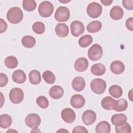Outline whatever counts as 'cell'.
Segmentation results:
<instances>
[{
    "mask_svg": "<svg viewBox=\"0 0 133 133\" xmlns=\"http://www.w3.org/2000/svg\"><path fill=\"white\" fill-rule=\"evenodd\" d=\"M123 6L127 10H132L133 1L132 0H123L122 1Z\"/></svg>",
    "mask_w": 133,
    "mask_h": 133,
    "instance_id": "38",
    "label": "cell"
},
{
    "mask_svg": "<svg viewBox=\"0 0 133 133\" xmlns=\"http://www.w3.org/2000/svg\"><path fill=\"white\" fill-rule=\"evenodd\" d=\"M93 38L90 35H85L82 36L78 40V44L80 47L85 48L89 46L92 42Z\"/></svg>",
    "mask_w": 133,
    "mask_h": 133,
    "instance_id": "30",
    "label": "cell"
},
{
    "mask_svg": "<svg viewBox=\"0 0 133 133\" xmlns=\"http://www.w3.org/2000/svg\"><path fill=\"white\" fill-rule=\"evenodd\" d=\"M128 98H129L130 101H132V89L130 90L129 92L128 93Z\"/></svg>",
    "mask_w": 133,
    "mask_h": 133,
    "instance_id": "43",
    "label": "cell"
},
{
    "mask_svg": "<svg viewBox=\"0 0 133 133\" xmlns=\"http://www.w3.org/2000/svg\"><path fill=\"white\" fill-rule=\"evenodd\" d=\"M71 105L75 109H80L85 104V99L81 95L75 94L72 96L70 100Z\"/></svg>",
    "mask_w": 133,
    "mask_h": 133,
    "instance_id": "12",
    "label": "cell"
},
{
    "mask_svg": "<svg viewBox=\"0 0 133 133\" xmlns=\"http://www.w3.org/2000/svg\"><path fill=\"white\" fill-rule=\"evenodd\" d=\"M88 61L85 57L78 58L74 63V68L75 70L79 72H82L87 70L88 66Z\"/></svg>",
    "mask_w": 133,
    "mask_h": 133,
    "instance_id": "13",
    "label": "cell"
},
{
    "mask_svg": "<svg viewBox=\"0 0 133 133\" xmlns=\"http://www.w3.org/2000/svg\"><path fill=\"white\" fill-rule=\"evenodd\" d=\"M36 103L42 109H45L48 108L49 105V101L48 99L43 96H39L36 100Z\"/></svg>",
    "mask_w": 133,
    "mask_h": 133,
    "instance_id": "35",
    "label": "cell"
},
{
    "mask_svg": "<svg viewBox=\"0 0 133 133\" xmlns=\"http://www.w3.org/2000/svg\"><path fill=\"white\" fill-rule=\"evenodd\" d=\"M23 8L28 11H32L35 9L36 3L34 0H24L22 2Z\"/></svg>",
    "mask_w": 133,
    "mask_h": 133,
    "instance_id": "33",
    "label": "cell"
},
{
    "mask_svg": "<svg viewBox=\"0 0 133 133\" xmlns=\"http://www.w3.org/2000/svg\"><path fill=\"white\" fill-rule=\"evenodd\" d=\"M12 78L14 82L18 84H23L26 79L25 73L22 70H17L12 74Z\"/></svg>",
    "mask_w": 133,
    "mask_h": 133,
    "instance_id": "20",
    "label": "cell"
},
{
    "mask_svg": "<svg viewBox=\"0 0 133 133\" xmlns=\"http://www.w3.org/2000/svg\"><path fill=\"white\" fill-rule=\"evenodd\" d=\"M125 65L119 60L113 61L110 65V70L112 73L115 74H120L125 71Z\"/></svg>",
    "mask_w": 133,
    "mask_h": 133,
    "instance_id": "17",
    "label": "cell"
},
{
    "mask_svg": "<svg viewBox=\"0 0 133 133\" xmlns=\"http://www.w3.org/2000/svg\"><path fill=\"white\" fill-rule=\"evenodd\" d=\"M8 81L7 75L3 73H0V87H3L5 86Z\"/></svg>",
    "mask_w": 133,
    "mask_h": 133,
    "instance_id": "37",
    "label": "cell"
},
{
    "mask_svg": "<svg viewBox=\"0 0 133 133\" xmlns=\"http://www.w3.org/2000/svg\"><path fill=\"white\" fill-rule=\"evenodd\" d=\"M9 99L14 104H19L21 103L24 98V92L19 88H13L9 92Z\"/></svg>",
    "mask_w": 133,
    "mask_h": 133,
    "instance_id": "7",
    "label": "cell"
},
{
    "mask_svg": "<svg viewBox=\"0 0 133 133\" xmlns=\"http://www.w3.org/2000/svg\"><path fill=\"white\" fill-rule=\"evenodd\" d=\"M128 107L127 101L123 98L116 100L114 108L113 110L117 112H122L126 110Z\"/></svg>",
    "mask_w": 133,
    "mask_h": 133,
    "instance_id": "31",
    "label": "cell"
},
{
    "mask_svg": "<svg viewBox=\"0 0 133 133\" xmlns=\"http://www.w3.org/2000/svg\"><path fill=\"white\" fill-rule=\"evenodd\" d=\"M55 32L58 37L64 38L69 34V27L65 23H58L55 27Z\"/></svg>",
    "mask_w": 133,
    "mask_h": 133,
    "instance_id": "15",
    "label": "cell"
},
{
    "mask_svg": "<svg viewBox=\"0 0 133 133\" xmlns=\"http://www.w3.org/2000/svg\"><path fill=\"white\" fill-rule=\"evenodd\" d=\"M125 25L128 30L132 31H133V18L130 17L128 18L125 22Z\"/></svg>",
    "mask_w": 133,
    "mask_h": 133,
    "instance_id": "40",
    "label": "cell"
},
{
    "mask_svg": "<svg viewBox=\"0 0 133 133\" xmlns=\"http://www.w3.org/2000/svg\"><path fill=\"white\" fill-rule=\"evenodd\" d=\"M111 96L115 98H118L122 96L123 90L121 87L118 85H112L109 89Z\"/></svg>",
    "mask_w": 133,
    "mask_h": 133,
    "instance_id": "28",
    "label": "cell"
},
{
    "mask_svg": "<svg viewBox=\"0 0 133 133\" xmlns=\"http://www.w3.org/2000/svg\"><path fill=\"white\" fill-rule=\"evenodd\" d=\"M91 90L96 94H103L106 89L107 84L105 81L101 78L94 79L90 84Z\"/></svg>",
    "mask_w": 133,
    "mask_h": 133,
    "instance_id": "3",
    "label": "cell"
},
{
    "mask_svg": "<svg viewBox=\"0 0 133 133\" xmlns=\"http://www.w3.org/2000/svg\"><path fill=\"white\" fill-rule=\"evenodd\" d=\"M70 16V10L65 6L59 7L55 14V18L58 22H65L69 19Z\"/></svg>",
    "mask_w": 133,
    "mask_h": 133,
    "instance_id": "6",
    "label": "cell"
},
{
    "mask_svg": "<svg viewBox=\"0 0 133 133\" xmlns=\"http://www.w3.org/2000/svg\"><path fill=\"white\" fill-rule=\"evenodd\" d=\"M124 15V10L122 7L119 6H114L110 10V17L114 20L121 19Z\"/></svg>",
    "mask_w": 133,
    "mask_h": 133,
    "instance_id": "18",
    "label": "cell"
},
{
    "mask_svg": "<svg viewBox=\"0 0 133 133\" xmlns=\"http://www.w3.org/2000/svg\"><path fill=\"white\" fill-rule=\"evenodd\" d=\"M102 28V23L98 20L90 22L87 25V30L89 33H94L99 32Z\"/></svg>",
    "mask_w": 133,
    "mask_h": 133,
    "instance_id": "25",
    "label": "cell"
},
{
    "mask_svg": "<svg viewBox=\"0 0 133 133\" xmlns=\"http://www.w3.org/2000/svg\"><path fill=\"white\" fill-rule=\"evenodd\" d=\"M5 64L9 69H15L18 65V60L14 56H9L7 57L4 61Z\"/></svg>",
    "mask_w": 133,
    "mask_h": 133,
    "instance_id": "29",
    "label": "cell"
},
{
    "mask_svg": "<svg viewBox=\"0 0 133 133\" xmlns=\"http://www.w3.org/2000/svg\"><path fill=\"white\" fill-rule=\"evenodd\" d=\"M64 94L63 88L59 85H54L52 86L49 90V95L51 98L54 99L61 98Z\"/></svg>",
    "mask_w": 133,
    "mask_h": 133,
    "instance_id": "16",
    "label": "cell"
},
{
    "mask_svg": "<svg viewBox=\"0 0 133 133\" xmlns=\"http://www.w3.org/2000/svg\"><path fill=\"white\" fill-rule=\"evenodd\" d=\"M101 2L103 5L105 6H108L111 4V3L113 2V0H102L101 1Z\"/></svg>",
    "mask_w": 133,
    "mask_h": 133,
    "instance_id": "42",
    "label": "cell"
},
{
    "mask_svg": "<svg viewBox=\"0 0 133 133\" xmlns=\"http://www.w3.org/2000/svg\"><path fill=\"white\" fill-rule=\"evenodd\" d=\"M127 116L123 113L115 114L111 117V122L115 126H121L127 122Z\"/></svg>",
    "mask_w": 133,
    "mask_h": 133,
    "instance_id": "19",
    "label": "cell"
},
{
    "mask_svg": "<svg viewBox=\"0 0 133 133\" xmlns=\"http://www.w3.org/2000/svg\"><path fill=\"white\" fill-rule=\"evenodd\" d=\"M105 67L102 63H96L92 65L90 68L91 73L96 76H101L105 72Z\"/></svg>",
    "mask_w": 133,
    "mask_h": 133,
    "instance_id": "23",
    "label": "cell"
},
{
    "mask_svg": "<svg viewBox=\"0 0 133 133\" xmlns=\"http://www.w3.org/2000/svg\"><path fill=\"white\" fill-rule=\"evenodd\" d=\"M69 132V131H68L67 130H65V129H60L59 130H57V132Z\"/></svg>",
    "mask_w": 133,
    "mask_h": 133,
    "instance_id": "44",
    "label": "cell"
},
{
    "mask_svg": "<svg viewBox=\"0 0 133 133\" xmlns=\"http://www.w3.org/2000/svg\"><path fill=\"white\" fill-rule=\"evenodd\" d=\"M116 100H115L110 96H107L103 98L101 101L102 107L107 110H113L116 103Z\"/></svg>",
    "mask_w": 133,
    "mask_h": 133,
    "instance_id": "21",
    "label": "cell"
},
{
    "mask_svg": "<svg viewBox=\"0 0 133 133\" xmlns=\"http://www.w3.org/2000/svg\"><path fill=\"white\" fill-rule=\"evenodd\" d=\"M61 116L63 121L66 123H72L75 119L76 114L71 108H65L61 113Z\"/></svg>",
    "mask_w": 133,
    "mask_h": 133,
    "instance_id": "10",
    "label": "cell"
},
{
    "mask_svg": "<svg viewBox=\"0 0 133 133\" xmlns=\"http://www.w3.org/2000/svg\"><path fill=\"white\" fill-rule=\"evenodd\" d=\"M73 133H88V131L87 129L84 126H77L75 127L73 130H72Z\"/></svg>",
    "mask_w": 133,
    "mask_h": 133,
    "instance_id": "39",
    "label": "cell"
},
{
    "mask_svg": "<svg viewBox=\"0 0 133 133\" xmlns=\"http://www.w3.org/2000/svg\"><path fill=\"white\" fill-rule=\"evenodd\" d=\"M86 12L90 17L97 18L101 15L102 7L99 3L97 2H92L87 6Z\"/></svg>",
    "mask_w": 133,
    "mask_h": 133,
    "instance_id": "5",
    "label": "cell"
},
{
    "mask_svg": "<svg viewBox=\"0 0 133 133\" xmlns=\"http://www.w3.org/2000/svg\"><path fill=\"white\" fill-rule=\"evenodd\" d=\"M85 81L83 77L77 76L75 77L72 82V87L76 91H81L85 87Z\"/></svg>",
    "mask_w": 133,
    "mask_h": 133,
    "instance_id": "14",
    "label": "cell"
},
{
    "mask_svg": "<svg viewBox=\"0 0 133 133\" xmlns=\"http://www.w3.org/2000/svg\"><path fill=\"white\" fill-rule=\"evenodd\" d=\"M21 43L24 47L28 48H30L35 46L36 44V40L35 38L32 36L26 35L22 37Z\"/></svg>",
    "mask_w": 133,
    "mask_h": 133,
    "instance_id": "27",
    "label": "cell"
},
{
    "mask_svg": "<svg viewBox=\"0 0 133 133\" xmlns=\"http://www.w3.org/2000/svg\"><path fill=\"white\" fill-rule=\"evenodd\" d=\"M6 16L7 19L10 23L17 24L22 21L23 18V14L19 7H12L8 10Z\"/></svg>",
    "mask_w": 133,
    "mask_h": 133,
    "instance_id": "1",
    "label": "cell"
},
{
    "mask_svg": "<svg viewBox=\"0 0 133 133\" xmlns=\"http://www.w3.org/2000/svg\"><path fill=\"white\" fill-rule=\"evenodd\" d=\"M54 6L49 1H43L38 6V11L39 15L44 18L50 17L54 11Z\"/></svg>",
    "mask_w": 133,
    "mask_h": 133,
    "instance_id": "2",
    "label": "cell"
},
{
    "mask_svg": "<svg viewBox=\"0 0 133 133\" xmlns=\"http://www.w3.org/2000/svg\"><path fill=\"white\" fill-rule=\"evenodd\" d=\"M12 123L11 117L7 114H3L0 116V127L2 128L9 127Z\"/></svg>",
    "mask_w": 133,
    "mask_h": 133,
    "instance_id": "26",
    "label": "cell"
},
{
    "mask_svg": "<svg viewBox=\"0 0 133 133\" xmlns=\"http://www.w3.org/2000/svg\"><path fill=\"white\" fill-rule=\"evenodd\" d=\"M42 77L44 81L49 84H53L56 80V77L54 74L49 70L44 72L42 74Z\"/></svg>",
    "mask_w": 133,
    "mask_h": 133,
    "instance_id": "32",
    "label": "cell"
},
{
    "mask_svg": "<svg viewBox=\"0 0 133 133\" xmlns=\"http://www.w3.org/2000/svg\"><path fill=\"white\" fill-rule=\"evenodd\" d=\"M72 35L74 37H78L82 34L85 31L84 24L78 20L73 21L70 25Z\"/></svg>",
    "mask_w": 133,
    "mask_h": 133,
    "instance_id": "9",
    "label": "cell"
},
{
    "mask_svg": "<svg viewBox=\"0 0 133 133\" xmlns=\"http://www.w3.org/2000/svg\"><path fill=\"white\" fill-rule=\"evenodd\" d=\"M95 131L97 133H109L111 131V126L107 121H101L97 125Z\"/></svg>",
    "mask_w": 133,
    "mask_h": 133,
    "instance_id": "22",
    "label": "cell"
},
{
    "mask_svg": "<svg viewBox=\"0 0 133 133\" xmlns=\"http://www.w3.org/2000/svg\"><path fill=\"white\" fill-rule=\"evenodd\" d=\"M115 131L117 133H130L131 132V128L128 123H125L121 126H115Z\"/></svg>",
    "mask_w": 133,
    "mask_h": 133,
    "instance_id": "36",
    "label": "cell"
},
{
    "mask_svg": "<svg viewBox=\"0 0 133 133\" xmlns=\"http://www.w3.org/2000/svg\"><path fill=\"white\" fill-rule=\"evenodd\" d=\"M30 82L33 85H37L41 82V75L40 72L36 70H32L29 74Z\"/></svg>",
    "mask_w": 133,
    "mask_h": 133,
    "instance_id": "24",
    "label": "cell"
},
{
    "mask_svg": "<svg viewBox=\"0 0 133 133\" xmlns=\"http://www.w3.org/2000/svg\"><path fill=\"white\" fill-rule=\"evenodd\" d=\"M61 3H68V2H70V1H64V2H63V1H60Z\"/></svg>",
    "mask_w": 133,
    "mask_h": 133,
    "instance_id": "45",
    "label": "cell"
},
{
    "mask_svg": "<svg viewBox=\"0 0 133 133\" xmlns=\"http://www.w3.org/2000/svg\"><path fill=\"white\" fill-rule=\"evenodd\" d=\"M102 48L98 44L92 45L88 51V57L91 61H95L99 60L102 57Z\"/></svg>",
    "mask_w": 133,
    "mask_h": 133,
    "instance_id": "4",
    "label": "cell"
},
{
    "mask_svg": "<svg viewBox=\"0 0 133 133\" xmlns=\"http://www.w3.org/2000/svg\"><path fill=\"white\" fill-rule=\"evenodd\" d=\"M82 119L84 124L86 125H90L96 121V114L92 110H87L82 114Z\"/></svg>",
    "mask_w": 133,
    "mask_h": 133,
    "instance_id": "11",
    "label": "cell"
},
{
    "mask_svg": "<svg viewBox=\"0 0 133 133\" xmlns=\"http://www.w3.org/2000/svg\"><path fill=\"white\" fill-rule=\"evenodd\" d=\"M32 30L37 34H42L45 31V26L44 23L37 21L35 22L32 26Z\"/></svg>",
    "mask_w": 133,
    "mask_h": 133,
    "instance_id": "34",
    "label": "cell"
},
{
    "mask_svg": "<svg viewBox=\"0 0 133 133\" xmlns=\"http://www.w3.org/2000/svg\"><path fill=\"white\" fill-rule=\"evenodd\" d=\"M41 123V119L39 115L36 113L28 114L25 118V123L27 126L32 129L38 128Z\"/></svg>",
    "mask_w": 133,
    "mask_h": 133,
    "instance_id": "8",
    "label": "cell"
},
{
    "mask_svg": "<svg viewBox=\"0 0 133 133\" xmlns=\"http://www.w3.org/2000/svg\"><path fill=\"white\" fill-rule=\"evenodd\" d=\"M0 33H2L6 31L7 29V24L5 22V21L2 18L0 19Z\"/></svg>",
    "mask_w": 133,
    "mask_h": 133,
    "instance_id": "41",
    "label": "cell"
}]
</instances>
